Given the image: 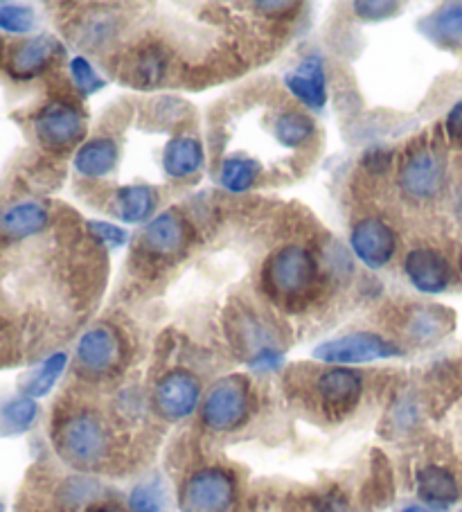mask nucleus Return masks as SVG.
I'll return each instance as SVG.
<instances>
[{
	"instance_id": "nucleus-1",
	"label": "nucleus",
	"mask_w": 462,
	"mask_h": 512,
	"mask_svg": "<svg viewBox=\"0 0 462 512\" xmlns=\"http://www.w3.org/2000/svg\"><path fill=\"white\" fill-rule=\"evenodd\" d=\"M55 447L66 463L79 470H95L111 452V438L104 420L93 411H75L55 427Z\"/></svg>"
},
{
	"instance_id": "nucleus-2",
	"label": "nucleus",
	"mask_w": 462,
	"mask_h": 512,
	"mask_svg": "<svg viewBox=\"0 0 462 512\" xmlns=\"http://www.w3.org/2000/svg\"><path fill=\"white\" fill-rule=\"evenodd\" d=\"M318 280H321V271H318L316 258L298 244L280 246L266 258L262 269L266 294L284 303L312 296Z\"/></svg>"
},
{
	"instance_id": "nucleus-3",
	"label": "nucleus",
	"mask_w": 462,
	"mask_h": 512,
	"mask_svg": "<svg viewBox=\"0 0 462 512\" xmlns=\"http://www.w3.org/2000/svg\"><path fill=\"white\" fill-rule=\"evenodd\" d=\"M251 418V384L246 377H224L210 388L201 406L203 425L212 431H235Z\"/></svg>"
},
{
	"instance_id": "nucleus-4",
	"label": "nucleus",
	"mask_w": 462,
	"mask_h": 512,
	"mask_svg": "<svg viewBox=\"0 0 462 512\" xmlns=\"http://www.w3.org/2000/svg\"><path fill=\"white\" fill-rule=\"evenodd\" d=\"M235 499V476L224 467H203L183 483L179 506L183 512H230Z\"/></svg>"
},
{
	"instance_id": "nucleus-5",
	"label": "nucleus",
	"mask_w": 462,
	"mask_h": 512,
	"mask_svg": "<svg viewBox=\"0 0 462 512\" xmlns=\"http://www.w3.org/2000/svg\"><path fill=\"white\" fill-rule=\"evenodd\" d=\"M399 185L408 197L417 201L438 197L444 185V161L438 149L426 143L408 149L399 170Z\"/></svg>"
},
{
	"instance_id": "nucleus-6",
	"label": "nucleus",
	"mask_w": 462,
	"mask_h": 512,
	"mask_svg": "<svg viewBox=\"0 0 462 512\" xmlns=\"http://www.w3.org/2000/svg\"><path fill=\"white\" fill-rule=\"evenodd\" d=\"M84 116L77 107L68 102H48L37 118H34V131L39 143L50 152H66L84 138Z\"/></svg>"
},
{
	"instance_id": "nucleus-7",
	"label": "nucleus",
	"mask_w": 462,
	"mask_h": 512,
	"mask_svg": "<svg viewBox=\"0 0 462 512\" xmlns=\"http://www.w3.org/2000/svg\"><path fill=\"white\" fill-rule=\"evenodd\" d=\"M399 352L402 350H399L395 343L379 337V334L357 332V334H348V337L321 343V346L314 350V357L325 361V364L345 366V364H368V361L397 357Z\"/></svg>"
},
{
	"instance_id": "nucleus-8",
	"label": "nucleus",
	"mask_w": 462,
	"mask_h": 512,
	"mask_svg": "<svg viewBox=\"0 0 462 512\" xmlns=\"http://www.w3.org/2000/svg\"><path fill=\"white\" fill-rule=\"evenodd\" d=\"M201 382L190 370H170L154 386V406L165 420H183L197 411Z\"/></svg>"
},
{
	"instance_id": "nucleus-9",
	"label": "nucleus",
	"mask_w": 462,
	"mask_h": 512,
	"mask_svg": "<svg viewBox=\"0 0 462 512\" xmlns=\"http://www.w3.org/2000/svg\"><path fill=\"white\" fill-rule=\"evenodd\" d=\"M124 343L109 325L88 330L77 346V364L88 375H109L122 366Z\"/></svg>"
},
{
	"instance_id": "nucleus-10",
	"label": "nucleus",
	"mask_w": 462,
	"mask_h": 512,
	"mask_svg": "<svg viewBox=\"0 0 462 512\" xmlns=\"http://www.w3.org/2000/svg\"><path fill=\"white\" fill-rule=\"evenodd\" d=\"M350 244L363 264H368L370 269H381L395 258L397 235L381 219L366 217L352 228Z\"/></svg>"
},
{
	"instance_id": "nucleus-11",
	"label": "nucleus",
	"mask_w": 462,
	"mask_h": 512,
	"mask_svg": "<svg viewBox=\"0 0 462 512\" xmlns=\"http://www.w3.org/2000/svg\"><path fill=\"white\" fill-rule=\"evenodd\" d=\"M363 379L350 368H330L316 379V395L323 409L334 418H343L359 404Z\"/></svg>"
},
{
	"instance_id": "nucleus-12",
	"label": "nucleus",
	"mask_w": 462,
	"mask_h": 512,
	"mask_svg": "<svg viewBox=\"0 0 462 512\" xmlns=\"http://www.w3.org/2000/svg\"><path fill=\"white\" fill-rule=\"evenodd\" d=\"M61 57H64V46L52 34H39L12 48L7 70L14 79H32L46 73Z\"/></svg>"
},
{
	"instance_id": "nucleus-13",
	"label": "nucleus",
	"mask_w": 462,
	"mask_h": 512,
	"mask_svg": "<svg viewBox=\"0 0 462 512\" xmlns=\"http://www.w3.org/2000/svg\"><path fill=\"white\" fill-rule=\"evenodd\" d=\"M138 246L151 258H172L188 246V224L179 213L165 210L151 219L145 231L140 233Z\"/></svg>"
},
{
	"instance_id": "nucleus-14",
	"label": "nucleus",
	"mask_w": 462,
	"mask_h": 512,
	"mask_svg": "<svg viewBox=\"0 0 462 512\" xmlns=\"http://www.w3.org/2000/svg\"><path fill=\"white\" fill-rule=\"evenodd\" d=\"M404 271L411 285L422 294H442L451 285V264L435 249H413L406 255Z\"/></svg>"
},
{
	"instance_id": "nucleus-15",
	"label": "nucleus",
	"mask_w": 462,
	"mask_h": 512,
	"mask_svg": "<svg viewBox=\"0 0 462 512\" xmlns=\"http://www.w3.org/2000/svg\"><path fill=\"white\" fill-rule=\"evenodd\" d=\"M50 224L48 208L39 201H19L0 213V235L19 242L41 235Z\"/></svg>"
},
{
	"instance_id": "nucleus-16",
	"label": "nucleus",
	"mask_w": 462,
	"mask_h": 512,
	"mask_svg": "<svg viewBox=\"0 0 462 512\" xmlns=\"http://www.w3.org/2000/svg\"><path fill=\"white\" fill-rule=\"evenodd\" d=\"M289 91L309 109H323L327 102V86H325V68L318 57H307L300 61L298 68L284 77Z\"/></svg>"
},
{
	"instance_id": "nucleus-17",
	"label": "nucleus",
	"mask_w": 462,
	"mask_h": 512,
	"mask_svg": "<svg viewBox=\"0 0 462 512\" xmlns=\"http://www.w3.org/2000/svg\"><path fill=\"white\" fill-rule=\"evenodd\" d=\"M167 68H170L167 50L163 46H158V43H149V46H140L138 50L131 52L122 77H127L129 82L136 86L151 88L163 82Z\"/></svg>"
},
{
	"instance_id": "nucleus-18",
	"label": "nucleus",
	"mask_w": 462,
	"mask_h": 512,
	"mask_svg": "<svg viewBox=\"0 0 462 512\" xmlns=\"http://www.w3.org/2000/svg\"><path fill=\"white\" fill-rule=\"evenodd\" d=\"M417 494L424 503L435 508H447L460 497L456 476L440 465H426L417 472Z\"/></svg>"
},
{
	"instance_id": "nucleus-19",
	"label": "nucleus",
	"mask_w": 462,
	"mask_h": 512,
	"mask_svg": "<svg viewBox=\"0 0 462 512\" xmlns=\"http://www.w3.org/2000/svg\"><path fill=\"white\" fill-rule=\"evenodd\" d=\"M118 145L111 138H91L75 154V170L86 179H100L118 165Z\"/></svg>"
},
{
	"instance_id": "nucleus-20",
	"label": "nucleus",
	"mask_w": 462,
	"mask_h": 512,
	"mask_svg": "<svg viewBox=\"0 0 462 512\" xmlns=\"http://www.w3.org/2000/svg\"><path fill=\"white\" fill-rule=\"evenodd\" d=\"M203 145L197 138L179 136L167 143L163 152V167L172 179H188V176L197 174L203 165Z\"/></svg>"
},
{
	"instance_id": "nucleus-21",
	"label": "nucleus",
	"mask_w": 462,
	"mask_h": 512,
	"mask_svg": "<svg viewBox=\"0 0 462 512\" xmlns=\"http://www.w3.org/2000/svg\"><path fill=\"white\" fill-rule=\"evenodd\" d=\"M158 194L149 185H127L115 194V213L124 224H142L156 213Z\"/></svg>"
},
{
	"instance_id": "nucleus-22",
	"label": "nucleus",
	"mask_w": 462,
	"mask_h": 512,
	"mask_svg": "<svg viewBox=\"0 0 462 512\" xmlns=\"http://www.w3.org/2000/svg\"><path fill=\"white\" fill-rule=\"evenodd\" d=\"M422 32L440 46H456L462 41V3L442 5L420 23Z\"/></svg>"
},
{
	"instance_id": "nucleus-23",
	"label": "nucleus",
	"mask_w": 462,
	"mask_h": 512,
	"mask_svg": "<svg viewBox=\"0 0 462 512\" xmlns=\"http://www.w3.org/2000/svg\"><path fill=\"white\" fill-rule=\"evenodd\" d=\"M275 138L280 140L284 147H302L309 138H314L316 125L314 120L302 111H287L275 120Z\"/></svg>"
},
{
	"instance_id": "nucleus-24",
	"label": "nucleus",
	"mask_w": 462,
	"mask_h": 512,
	"mask_svg": "<svg viewBox=\"0 0 462 512\" xmlns=\"http://www.w3.org/2000/svg\"><path fill=\"white\" fill-rule=\"evenodd\" d=\"M262 174V167L253 158H244V156H230L221 165V185L228 192H246L251 190L257 176Z\"/></svg>"
},
{
	"instance_id": "nucleus-25",
	"label": "nucleus",
	"mask_w": 462,
	"mask_h": 512,
	"mask_svg": "<svg viewBox=\"0 0 462 512\" xmlns=\"http://www.w3.org/2000/svg\"><path fill=\"white\" fill-rule=\"evenodd\" d=\"M37 411V402L32 397H12V400L0 406V429L5 434H23V431H28L34 425Z\"/></svg>"
},
{
	"instance_id": "nucleus-26",
	"label": "nucleus",
	"mask_w": 462,
	"mask_h": 512,
	"mask_svg": "<svg viewBox=\"0 0 462 512\" xmlns=\"http://www.w3.org/2000/svg\"><path fill=\"white\" fill-rule=\"evenodd\" d=\"M66 364H68V357L64 355V352H57V355L48 357L28 379H25V384H23L25 395L41 397V395L50 393V388L57 384V379L61 377V373H64Z\"/></svg>"
},
{
	"instance_id": "nucleus-27",
	"label": "nucleus",
	"mask_w": 462,
	"mask_h": 512,
	"mask_svg": "<svg viewBox=\"0 0 462 512\" xmlns=\"http://www.w3.org/2000/svg\"><path fill=\"white\" fill-rule=\"evenodd\" d=\"M131 512H170L165 492L156 481L140 483L129 494Z\"/></svg>"
},
{
	"instance_id": "nucleus-28",
	"label": "nucleus",
	"mask_w": 462,
	"mask_h": 512,
	"mask_svg": "<svg viewBox=\"0 0 462 512\" xmlns=\"http://www.w3.org/2000/svg\"><path fill=\"white\" fill-rule=\"evenodd\" d=\"M37 16L25 5L5 3L0 5V30L12 32V34H25L34 28Z\"/></svg>"
},
{
	"instance_id": "nucleus-29",
	"label": "nucleus",
	"mask_w": 462,
	"mask_h": 512,
	"mask_svg": "<svg viewBox=\"0 0 462 512\" xmlns=\"http://www.w3.org/2000/svg\"><path fill=\"white\" fill-rule=\"evenodd\" d=\"M70 75H73V82L82 95H93L104 88V79L95 73V68L84 57H75L70 61Z\"/></svg>"
},
{
	"instance_id": "nucleus-30",
	"label": "nucleus",
	"mask_w": 462,
	"mask_h": 512,
	"mask_svg": "<svg viewBox=\"0 0 462 512\" xmlns=\"http://www.w3.org/2000/svg\"><path fill=\"white\" fill-rule=\"evenodd\" d=\"M95 490L97 485L88 479H70L64 490H61V501H64V506L70 510H77V508H84L86 503H91V499L95 497Z\"/></svg>"
},
{
	"instance_id": "nucleus-31",
	"label": "nucleus",
	"mask_w": 462,
	"mask_h": 512,
	"mask_svg": "<svg viewBox=\"0 0 462 512\" xmlns=\"http://www.w3.org/2000/svg\"><path fill=\"white\" fill-rule=\"evenodd\" d=\"M399 10L397 3H386V0H379V3H368V0H361V3H354V12H357L361 19L366 21H384L395 16Z\"/></svg>"
},
{
	"instance_id": "nucleus-32",
	"label": "nucleus",
	"mask_w": 462,
	"mask_h": 512,
	"mask_svg": "<svg viewBox=\"0 0 462 512\" xmlns=\"http://www.w3.org/2000/svg\"><path fill=\"white\" fill-rule=\"evenodd\" d=\"M88 233L104 246H122L127 242V233L122 228L106 222H88Z\"/></svg>"
},
{
	"instance_id": "nucleus-33",
	"label": "nucleus",
	"mask_w": 462,
	"mask_h": 512,
	"mask_svg": "<svg viewBox=\"0 0 462 512\" xmlns=\"http://www.w3.org/2000/svg\"><path fill=\"white\" fill-rule=\"evenodd\" d=\"M390 165H393V152L386 147H372L363 154V167L370 174H384L390 170Z\"/></svg>"
},
{
	"instance_id": "nucleus-34",
	"label": "nucleus",
	"mask_w": 462,
	"mask_h": 512,
	"mask_svg": "<svg viewBox=\"0 0 462 512\" xmlns=\"http://www.w3.org/2000/svg\"><path fill=\"white\" fill-rule=\"evenodd\" d=\"M280 364H282V352L273 346L262 348L260 352H255V355L251 357V368L262 370V373H266V370L280 368Z\"/></svg>"
},
{
	"instance_id": "nucleus-35",
	"label": "nucleus",
	"mask_w": 462,
	"mask_h": 512,
	"mask_svg": "<svg viewBox=\"0 0 462 512\" xmlns=\"http://www.w3.org/2000/svg\"><path fill=\"white\" fill-rule=\"evenodd\" d=\"M444 127H447V136L451 140H462V100L453 104L447 120H444Z\"/></svg>"
},
{
	"instance_id": "nucleus-36",
	"label": "nucleus",
	"mask_w": 462,
	"mask_h": 512,
	"mask_svg": "<svg viewBox=\"0 0 462 512\" xmlns=\"http://www.w3.org/2000/svg\"><path fill=\"white\" fill-rule=\"evenodd\" d=\"M255 10H262V14H269V16H280V14H287L289 10H293V3H255L253 5Z\"/></svg>"
},
{
	"instance_id": "nucleus-37",
	"label": "nucleus",
	"mask_w": 462,
	"mask_h": 512,
	"mask_svg": "<svg viewBox=\"0 0 462 512\" xmlns=\"http://www.w3.org/2000/svg\"><path fill=\"white\" fill-rule=\"evenodd\" d=\"M456 213H458L460 222H462V188L456 192Z\"/></svg>"
},
{
	"instance_id": "nucleus-38",
	"label": "nucleus",
	"mask_w": 462,
	"mask_h": 512,
	"mask_svg": "<svg viewBox=\"0 0 462 512\" xmlns=\"http://www.w3.org/2000/svg\"><path fill=\"white\" fill-rule=\"evenodd\" d=\"M91 512H122V510H118V508H113V506H102V508H93Z\"/></svg>"
},
{
	"instance_id": "nucleus-39",
	"label": "nucleus",
	"mask_w": 462,
	"mask_h": 512,
	"mask_svg": "<svg viewBox=\"0 0 462 512\" xmlns=\"http://www.w3.org/2000/svg\"><path fill=\"white\" fill-rule=\"evenodd\" d=\"M404 512H431V510H426L422 506H408V508H404Z\"/></svg>"
},
{
	"instance_id": "nucleus-40",
	"label": "nucleus",
	"mask_w": 462,
	"mask_h": 512,
	"mask_svg": "<svg viewBox=\"0 0 462 512\" xmlns=\"http://www.w3.org/2000/svg\"><path fill=\"white\" fill-rule=\"evenodd\" d=\"M3 339H5V332H3V325H0V346H3Z\"/></svg>"
},
{
	"instance_id": "nucleus-41",
	"label": "nucleus",
	"mask_w": 462,
	"mask_h": 512,
	"mask_svg": "<svg viewBox=\"0 0 462 512\" xmlns=\"http://www.w3.org/2000/svg\"><path fill=\"white\" fill-rule=\"evenodd\" d=\"M0 55H3V43H0Z\"/></svg>"
},
{
	"instance_id": "nucleus-42",
	"label": "nucleus",
	"mask_w": 462,
	"mask_h": 512,
	"mask_svg": "<svg viewBox=\"0 0 462 512\" xmlns=\"http://www.w3.org/2000/svg\"><path fill=\"white\" fill-rule=\"evenodd\" d=\"M0 512H5V510H3V506H0Z\"/></svg>"
},
{
	"instance_id": "nucleus-43",
	"label": "nucleus",
	"mask_w": 462,
	"mask_h": 512,
	"mask_svg": "<svg viewBox=\"0 0 462 512\" xmlns=\"http://www.w3.org/2000/svg\"><path fill=\"white\" fill-rule=\"evenodd\" d=\"M460 512H462V510H460Z\"/></svg>"
}]
</instances>
